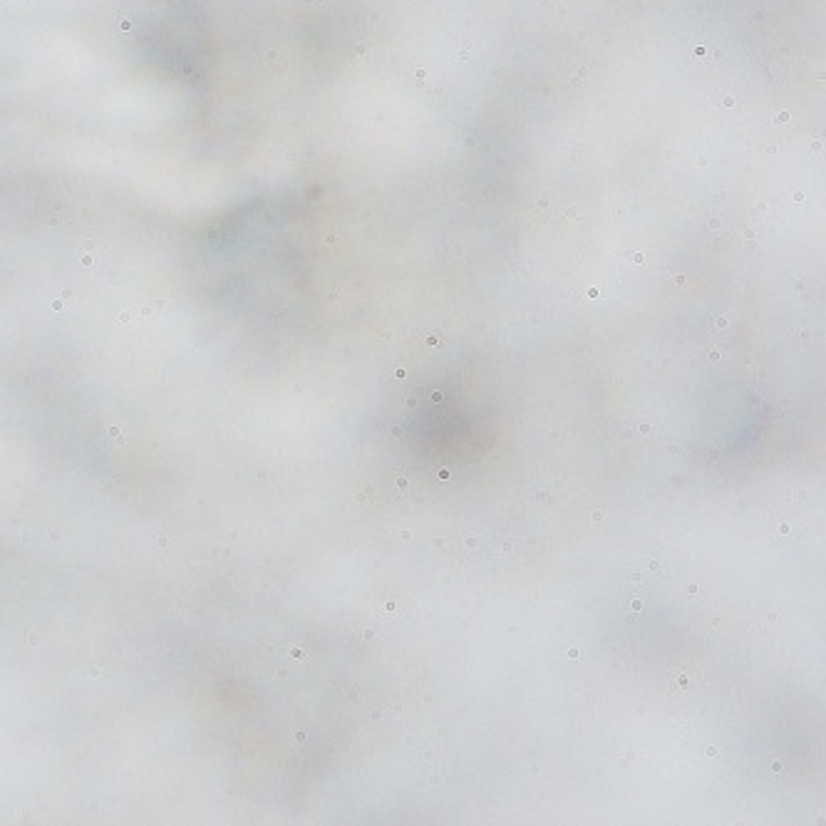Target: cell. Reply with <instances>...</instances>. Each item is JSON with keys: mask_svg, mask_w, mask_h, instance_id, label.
I'll use <instances>...</instances> for the list:
<instances>
[{"mask_svg": "<svg viewBox=\"0 0 826 826\" xmlns=\"http://www.w3.org/2000/svg\"><path fill=\"white\" fill-rule=\"evenodd\" d=\"M631 258H633V261H638V263H643V254H640V251H638V254H633V256H631Z\"/></svg>", "mask_w": 826, "mask_h": 826, "instance_id": "cb8c5ba5", "label": "cell"}, {"mask_svg": "<svg viewBox=\"0 0 826 826\" xmlns=\"http://www.w3.org/2000/svg\"><path fill=\"white\" fill-rule=\"evenodd\" d=\"M591 519H593V521H601V519H603V509H593Z\"/></svg>", "mask_w": 826, "mask_h": 826, "instance_id": "8992f818", "label": "cell"}, {"mask_svg": "<svg viewBox=\"0 0 826 826\" xmlns=\"http://www.w3.org/2000/svg\"><path fill=\"white\" fill-rule=\"evenodd\" d=\"M427 343L437 345V343H440V338H437V335H427Z\"/></svg>", "mask_w": 826, "mask_h": 826, "instance_id": "9a60e30c", "label": "cell"}, {"mask_svg": "<svg viewBox=\"0 0 826 826\" xmlns=\"http://www.w3.org/2000/svg\"><path fill=\"white\" fill-rule=\"evenodd\" d=\"M569 658H573V660H576V658H581V650H578V648H571V650H569Z\"/></svg>", "mask_w": 826, "mask_h": 826, "instance_id": "30bf717a", "label": "cell"}, {"mask_svg": "<svg viewBox=\"0 0 826 826\" xmlns=\"http://www.w3.org/2000/svg\"><path fill=\"white\" fill-rule=\"evenodd\" d=\"M402 435H405V432H402V427H392V437H397V440H400Z\"/></svg>", "mask_w": 826, "mask_h": 826, "instance_id": "9c48e42d", "label": "cell"}, {"mask_svg": "<svg viewBox=\"0 0 826 826\" xmlns=\"http://www.w3.org/2000/svg\"><path fill=\"white\" fill-rule=\"evenodd\" d=\"M678 685H680V688H688V678H685L683 673L678 675Z\"/></svg>", "mask_w": 826, "mask_h": 826, "instance_id": "52a82bcc", "label": "cell"}, {"mask_svg": "<svg viewBox=\"0 0 826 826\" xmlns=\"http://www.w3.org/2000/svg\"><path fill=\"white\" fill-rule=\"evenodd\" d=\"M405 375H407L405 368H397V370H395V378H397V380H402V378H405Z\"/></svg>", "mask_w": 826, "mask_h": 826, "instance_id": "4fadbf2b", "label": "cell"}, {"mask_svg": "<svg viewBox=\"0 0 826 826\" xmlns=\"http://www.w3.org/2000/svg\"><path fill=\"white\" fill-rule=\"evenodd\" d=\"M539 499H541V502H549V499H551V497H549V492H541V494H539Z\"/></svg>", "mask_w": 826, "mask_h": 826, "instance_id": "7402d4cb", "label": "cell"}, {"mask_svg": "<svg viewBox=\"0 0 826 826\" xmlns=\"http://www.w3.org/2000/svg\"><path fill=\"white\" fill-rule=\"evenodd\" d=\"M415 407H417V400L415 397H410V400H407V410H415Z\"/></svg>", "mask_w": 826, "mask_h": 826, "instance_id": "2e32d148", "label": "cell"}, {"mask_svg": "<svg viewBox=\"0 0 826 826\" xmlns=\"http://www.w3.org/2000/svg\"><path fill=\"white\" fill-rule=\"evenodd\" d=\"M432 402H442V392H432Z\"/></svg>", "mask_w": 826, "mask_h": 826, "instance_id": "ac0fdd59", "label": "cell"}, {"mask_svg": "<svg viewBox=\"0 0 826 826\" xmlns=\"http://www.w3.org/2000/svg\"><path fill=\"white\" fill-rule=\"evenodd\" d=\"M633 611H636V613L643 611V601H633Z\"/></svg>", "mask_w": 826, "mask_h": 826, "instance_id": "e0dca14e", "label": "cell"}, {"mask_svg": "<svg viewBox=\"0 0 826 826\" xmlns=\"http://www.w3.org/2000/svg\"><path fill=\"white\" fill-rule=\"evenodd\" d=\"M437 477H440L442 482H447V479L452 477V474H449V469H440V472H437Z\"/></svg>", "mask_w": 826, "mask_h": 826, "instance_id": "3957f363", "label": "cell"}, {"mask_svg": "<svg viewBox=\"0 0 826 826\" xmlns=\"http://www.w3.org/2000/svg\"><path fill=\"white\" fill-rule=\"evenodd\" d=\"M650 571H658V573H660V571H663V566H660L658 561H650Z\"/></svg>", "mask_w": 826, "mask_h": 826, "instance_id": "8fae6325", "label": "cell"}, {"mask_svg": "<svg viewBox=\"0 0 826 826\" xmlns=\"http://www.w3.org/2000/svg\"><path fill=\"white\" fill-rule=\"evenodd\" d=\"M715 325H717V328H727V318L720 316V318L715 320Z\"/></svg>", "mask_w": 826, "mask_h": 826, "instance_id": "ba28073f", "label": "cell"}, {"mask_svg": "<svg viewBox=\"0 0 826 826\" xmlns=\"http://www.w3.org/2000/svg\"><path fill=\"white\" fill-rule=\"evenodd\" d=\"M363 638H365V640H375V633H373V631H365Z\"/></svg>", "mask_w": 826, "mask_h": 826, "instance_id": "ffe728a7", "label": "cell"}, {"mask_svg": "<svg viewBox=\"0 0 826 826\" xmlns=\"http://www.w3.org/2000/svg\"><path fill=\"white\" fill-rule=\"evenodd\" d=\"M688 593H690V596H698V593H700V586H698V583H690V586H688Z\"/></svg>", "mask_w": 826, "mask_h": 826, "instance_id": "7a4b0ae2", "label": "cell"}, {"mask_svg": "<svg viewBox=\"0 0 826 826\" xmlns=\"http://www.w3.org/2000/svg\"><path fill=\"white\" fill-rule=\"evenodd\" d=\"M477 536H467V539H464V546H467V549H477Z\"/></svg>", "mask_w": 826, "mask_h": 826, "instance_id": "6da1fadb", "label": "cell"}, {"mask_svg": "<svg viewBox=\"0 0 826 826\" xmlns=\"http://www.w3.org/2000/svg\"><path fill=\"white\" fill-rule=\"evenodd\" d=\"M502 551H504V554H511V551H514V544H511V541H507V544L502 546Z\"/></svg>", "mask_w": 826, "mask_h": 826, "instance_id": "7c38bea8", "label": "cell"}, {"mask_svg": "<svg viewBox=\"0 0 826 826\" xmlns=\"http://www.w3.org/2000/svg\"><path fill=\"white\" fill-rule=\"evenodd\" d=\"M650 432V425H640V435H648Z\"/></svg>", "mask_w": 826, "mask_h": 826, "instance_id": "44dd1931", "label": "cell"}, {"mask_svg": "<svg viewBox=\"0 0 826 826\" xmlns=\"http://www.w3.org/2000/svg\"><path fill=\"white\" fill-rule=\"evenodd\" d=\"M717 755H720V752H717V747H707V757H710V760H715Z\"/></svg>", "mask_w": 826, "mask_h": 826, "instance_id": "277c9868", "label": "cell"}, {"mask_svg": "<svg viewBox=\"0 0 826 826\" xmlns=\"http://www.w3.org/2000/svg\"><path fill=\"white\" fill-rule=\"evenodd\" d=\"M291 655H293V658H303V655H306V653H303V650H298V648H296V650H293Z\"/></svg>", "mask_w": 826, "mask_h": 826, "instance_id": "603a6c76", "label": "cell"}, {"mask_svg": "<svg viewBox=\"0 0 826 826\" xmlns=\"http://www.w3.org/2000/svg\"><path fill=\"white\" fill-rule=\"evenodd\" d=\"M772 772H782V762H772Z\"/></svg>", "mask_w": 826, "mask_h": 826, "instance_id": "d6986e66", "label": "cell"}, {"mask_svg": "<svg viewBox=\"0 0 826 826\" xmlns=\"http://www.w3.org/2000/svg\"><path fill=\"white\" fill-rule=\"evenodd\" d=\"M397 489H407V477H397Z\"/></svg>", "mask_w": 826, "mask_h": 826, "instance_id": "5b68a950", "label": "cell"}, {"mask_svg": "<svg viewBox=\"0 0 826 826\" xmlns=\"http://www.w3.org/2000/svg\"><path fill=\"white\" fill-rule=\"evenodd\" d=\"M400 539H402V541H410V539H412V534H410V531H407V529H405V531H400Z\"/></svg>", "mask_w": 826, "mask_h": 826, "instance_id": "5bb4252c", "label": "cell"}]
</instances>
